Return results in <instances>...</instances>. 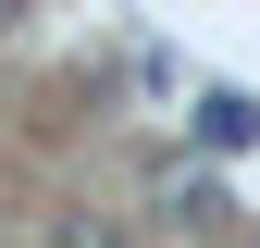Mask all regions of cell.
Segmentation results:
<instances>
[{"label":"cell","instance_id":"6da1fadb","mask_svg":"<svg viewBox=\"0 0 260 248\" xmlns=\"http://www.w3.org/2000/svg\"><path fill=\"white\" fill-rule=\"evenodd\" d=\"M149 199H161V224H174V236H186V224H223V174H211V162H161Z\"/></svg>","mask_w":260,"mask_h":248},{"label":"cell","instance_id":"7a4b0ae2","mask_svg":"<svg viewBox=\"0 0 260 248\" xmlns=\"http://www.w3.org/2000/svg\"><path fill=\"white\" fill-rule=\"evenodd\" d=\"M260 137V100H248V87H211V100H199V149H248Z\"/></svg>","mask_w":260,"mask_h":248},{"label":"cell","instance_id":"3957f363","mask_svg":"<svg viewBox=\"0 0 260 248\" xmlns=\"http://www.w3.org/2000/svg\"><path fill=\"white\" fill-rule=\"evenodd\" d=\"M38 248H137V236L100 224V211H62V224H38Z\"/></svg>","mask_w":260,"mask_h":248},{"label":"cell","instance_id":"277c9868","mask_svg":"<svg viewBox=\"0 0 260 248\" xmlns=\"http://www.w3.org/2000/svg\"><path fill=\"white\" fill-rule=\"evenodd\" d=\"M13 25H25V13H13V0H0V38H13Z\"/></svg>","mask_w":260,"mask_h":248},{"label":"cell","instance_id":"5b68a950","mask_svg":"<svg viewBox=\"0 0 260 248\" xmlns=\"http://www.w3.org/2000/svg\"><path fill=\"white\" fill-rule=\"evenodd\" d=\"M236 248H260V236H236Z\"/></svg>","mask_w":260,"mask_h":248}]
</instances>
